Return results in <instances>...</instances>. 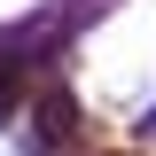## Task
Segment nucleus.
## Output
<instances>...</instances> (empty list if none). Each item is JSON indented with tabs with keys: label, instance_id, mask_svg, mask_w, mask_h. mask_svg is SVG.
Masks as SVG:
<instances>
[{
	"label": "nucleus",
	"instance_id": "nucleus-1",
	"mask_svg": "<svg viewBox=\"0 0 156 156\" xmlns=\"http://www.w3.org/2000/svg\"><path fill=\"white\" fill-rule=\"evenodd\" d=\"M31 117H39V140H47V148H55V140L70 148V140H78V109H70V94H55V86L31 101Z\"/></svg>",
	"mask_w": 156,
	"mask_h": 156
}]
</instances>
